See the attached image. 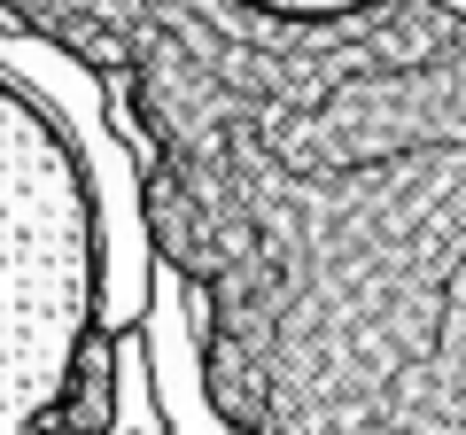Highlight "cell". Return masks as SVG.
I'll return each mask as SVG.
<instances>
[{
	"mask_svg": "<svg viewBox=\"0 0 466 435\" xmlns=\"http://www.w3.org/2000/svg\"><path fill=\"white\" fill-rule=\"evenodd\" d=\"M233 8H249L265 24H288V32H334V24L373 16L381 0H233Z\"/></svg>",
	"mask_w": 466,
	"mask_h": 435,
	"instance_id": "obj_2",
	"label": "cell"
},
{
	"mask_svg": "<svg viewBox=\"0 0 466 435\" xmlns=\"http://www.w3.org/2000/svg\"><path fill=\"white\" fill-rule=\"evenodd\" d=\"M0 435H116L94 179L16 78H0Z\"/></svg>",
	"mask_w": 466,
	"mask_h": 435,
	"instance_id": "obj_1",
	"label": "cell"
}]
</instances>
